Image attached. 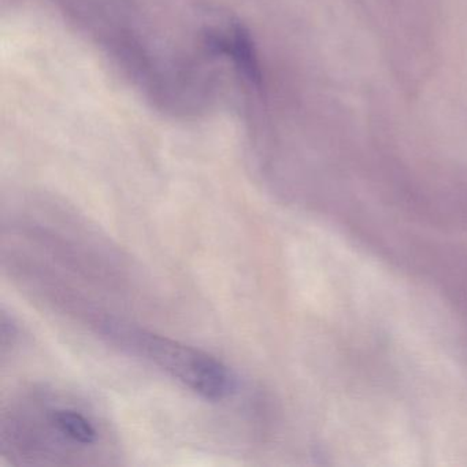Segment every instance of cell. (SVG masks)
<instances>
[{"label": "cell", "instance_id": "cell-1", "mask_svg": "<svg viewBox=\"0 0 467 467\" xmlns=\"http://www.w3.org/2000/svg\"><path fill=\"white\" fill-rule=\"evenodd\" d=\"M119 456L108 418L72 390L35 385L4 404L0 461L7 466H111Z\"/></svg>", "mask_w": 467, "mask_h": 467}, {"label": "cell", "instance_id": "cell-2", "mask_svg": "<svg viewBox=\"0 0 467 467\" xmlns=\"http://www.w3.org/2000/svg\"><path fill=\"white\" fill-rule=\"evenodd\" d=\"M72 316L109 346L161 371L204 400H226L236 392L234 370L203 349L109 313L89 300L81 302Z\"/></svg>", "mask_w": 467, "mask_h": 467}, {"label": "cell", "instance_id": "cell-3", "mask_svg": "<svg viewBox=\"0 0 467 467\" xmlns=\"http://www.w3.org/2000/svg\"><path fill=\"white\" fill-rule=\"evenodd\" d=\"M210 46L214 47L220 56L231 59L234 67L239 70L243 78H245V80L250 81L254 87H258L261 80L258 57L250 35L242 26H232L212 35Z\"/></svg>", "mask_w": 467, "mask_h": 467}, {"label": "cell", "instance_id": "cell-4", "mask_svg": "<svg viewBox=\"0 0 467 467\" xmlns=\"http://www.w3.org/2000/svg\"><path fill=\"white\" fill-rule=\"evenodd\" d=\"M20 332H18V325L16 324L13 317L7 316L6 311H2V358L6 357L7 351L16 348Z\"/></svg>", "mask_w": 467, "mask_h": 467}]
</instances>
